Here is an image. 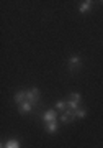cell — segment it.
Returning a JSON list of instances; mask_svg holds the SVG:
<instances>
[{"instance_id": "1", "label": "cell", "mask_w": 103, "mask_h": 148, "mask_svg": "<svg viewBox=\"0 0 103 148\" xmlns=\"http://www.w3.org/2000/svg\"><path fill=\"white\" fill-rule=\"evenodd\" d=\"M82 66V59L79 54H70L69 59H67V69H69V73H77L79 69Z\"/></svg>"}, {"instance_id": "2", "label": "cell", "mask_w": 103, "mask_h": 148, "mask_svg": "<svg viewBox=\"0 0 103 148\" xmlns=\"http://www.w3.org/2000/svg\"><path fill=\"white\" fill-rule=\"evenodd\" d=\"M80 102H82V95L79 92H70L69 94V99H67V107L72 109V110H77L80 107Z\"/></svg>"}, {"instance_id": "3", "label": "cell", "mask_w": 103, "mask_h": 148, "mask_svg": "<svg viewBox=\"0 0 103 148\" xmlns=\"http://www.w3.org/2000/svg\"><path fill=\"white\" fill-rule=\"evenodd\" d=\"M39 97H41V92H39L38 87H31V89L26 90V102H30V104H33V106L38 104Z\"/></svg>"}, {"instance_id": "4", "label": "cell", "mask_w": 103, "mask_h": 148, "mask_svg": "<svg viewBox=\"0 0 103 148\" xmlns=\"http://www.w3.org/2000/svg\"><path fill=\"white\" fill-rule=\"evenodd\" d=\"M74 119H75V110H72V109H67L66 112H62V114H61L59 122H62V123H70Z\"/></svg>"}, {"instance_id": "5", "label": "cell", "mask_w": 103, "mask_h": 148, "mask_svg": "<svg viewBox=\"0 0 103 148\" xmlns=\"http://www.w3.org/2000/svg\"><path fill=\"white\" fill-rule=\"evenodd\" d=\"M43 120H44V123H46V122H57V110L56 109L46 110L43 114Z\"/></svg>"}, {"instance_id": "6", "label": "cell", "mask_w": 103, "mask_h": 148, "mask_svg": "<svg viewBox=\"0 0 103 148\" xmlns=\"http://www.w3.org/2000/svg\"><path fill=\"white\" fill-rule=\"evenodd\" d=\"M18 112H20L21 115H28V114H31L33 112V104H30V102H23V104H20L18 106Z\"/></svg>"}, {"instance_id": "7", "label": "cell", "mask_w": 103, "mask_h": 148, "mask_svg": "<svg viewBox=\"0 0 103 148\" xmlns=\"http://www.w3.org/2000/svg\"><path fill=\"white\" fill-rule=\"evenodd\" d=\"M92 7H93L92 0H83V2L79 3V12H80V13H87V12L92 10Z\"/></svg>"}, {"instance_id": "8", "label": "cell", "mask_w": 103, "mask_h": 148, "mask_svg": "<svg viewBox=\"0 0 103 148\" xmlns=\"http://www.w3.org/2000/svg\"><path fill=\"white\" fill-rule=\"evenodd\" d=\"M13 101L16 102V106L23 104L26 101V90H16L15 94H13Z\"/></svg>"}, {"instance_id": "9", "label": "cell", "mask_w": 103, "mask_h": 148, "mask_svg": "<svg viewBox=\"0 0 103 148\" xmlns=\"http://www.w3.org/2000/svg\"><path fill=\"white\" fill-rule=\"evenodd\" d=\"M44 130H46L49 135L56 133L57 132V122H46V123H44Z\"/></svg>"}, {"instance_id": "10", "label": "cell", "mask_w": 103, "mask_h": 148, "mask_svg": "<svg viewBox=\"0 0 103 148\" xmlns=\"http://www.w3.org/2000/svg\"><path fill=\"white\" fill-rule=\"evenodd\" d=\"M54 109L56 110H61V112H66L69 107H67V101H57L56 104H54Z\"/></svg>"}, {"instance_id": "11", "label": "cell", "mask_w": 103, "mask_h": 148, "mask_svg": "<svg viewBox=\"0 0 103 148\" xmlns=\"http://www.w3.org/2000/svg\"><path fill=\"white\" fill-rule=\"evenodd\" d=\"M87 114H88V110L85 107H79L77 110H75V119H85Z\"/></svg>"}, {"instance_id": "12", "label": "cell", "mask_w": 103, "mask_h": 148, "mask_svg": "<svg viewBox=\"0 0 103 148\" xmlns=\"http://www.w3.org/2000/svg\"><path fill=\"white\" fill-rule=\"evenodd\" d=\"M2 148H20V143L16 142V140H8L7 143L2 145Z\"/></svg>"}]
</instances>
